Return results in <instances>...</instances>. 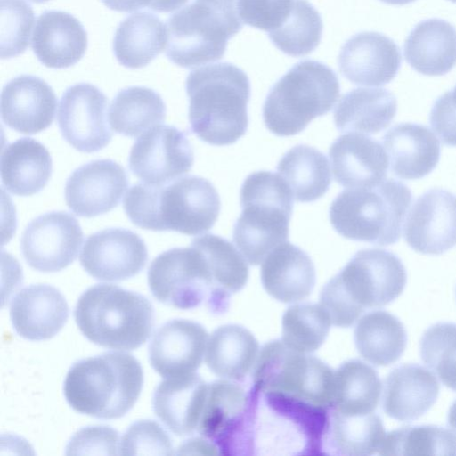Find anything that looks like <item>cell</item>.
I'll return each instance as SVG.
<instances>
[{
    "label": "cell",
    "mask_w": 456,
    "mask_h": 456,
    "mask_svg": "<svg viewBox=\"0 0 456 456\" xmlns=\"http://www.w3.org/2000/svg\"><path fill=\"white\" fill-rule=\"evenodd\" d=\"M248 402L249 390L238 381L224 379L208 384L197 431L212 442L220 453L232 455Z\"/></svg>",
    "instance_id": "22"
},
{
    "label": "cell",
    "mask_w": 456,
    "mask_h": 456,
    "mask_svg": "<svg viewBox=\"0 0 456 456\" xmlns=\"http://www.w3.org/2000/svg\"><path fill=\"white\" fill-rule=\"evenodd\" d=\"M253 387L329 409L334 372L320 359L289 347L282 340L263 346L252 371Z\"/></svg>",
    "instance_id": "12"
},
{
    "label": "cell",
    "mask_w": 456,
    "mask_h": 456,
    "mask_svg": "<svg viewBox=\"0 0 456 456\" xmlns=\"http://www.w3.org/2000/svg\"><path fill=\"white\" fill-rule=\"evenodd\" d=\"M430 124L444 144L456 146V97L452 91L436 99L431 109Z\"/></svg>",
    "instance_id": "49"
},
{
    "label": "cell",
    "mask_w": 456,
    "mask_h": 456,
    "mask_svg": "<svg viewBox=\"0 0 456 456\" xmlns=\"http://www.w3.org/2000/svg\"><path fill=\"white\" fill-rule=\"evenodd\" d=\"M277 172L289 187L293 198L300 202L320 199L331 182L326 156L308 145L300 144L289 150L279 161Z\"/></svg>",
    "instance_id": "37"
},
{
    "label": "cell",
    "mask_w": 456,
    "mask_h": 456,
    "mask_svg": "<svg viewBox=\"0 0 456 456\" xmlns=\"http://www.w3.org/2000/svg\"><path fill=\"white\" fill-rule=\"evenodd\" d=\"M147 280L159 302L178 309L205 305L211 313L220 314L229 306L220 295L205 252L193 240L190 247L174 248L155 257Z\"/></svg>",
    "instance_id": "11"
},
{
    "label": "cell",
    "mask_w": 456,
    "mask_h": 456,
    "mask_svg": "<svg viewBox=\"0 0 456 456\" xmlns=\"http://www.w3.org/2000/svg\"><path fill=\"white\" fill-rule=\"evenodd\" d=\"M208 334L198 322L174 319L162 324L149 344V361L161 377L181 376L200 366Z\"/></svg>",
    "instance_id": "20"
},
{
    "label": "cell",
    "mask_w": 456,
    "mask_h": 456,
    "mask_svg": "<svg viewBox=\"0 0 456 456\" xmlns=\"http://www.w3.org/2000/svg\"><path fill=\"white\" fill-rule=\"evenodd\" d=\"M208 388L196 372L167 378L153 393V411L174 434L192 435L198 430Z\"/></svg>",
    "instance_id": "25"
},
{
    "label": "cell",
    "mask_w": 456,
    "mask_h": 456,
    "mask_svg": "<svg viewBox=\"0 0 456 456\" xmlns=\"http://www.w3.org/2000/svg\"><path fill=\"white\" fill-rule=\"evenodd\" d=\"M315 268L310 256L300 248L284 242L262 262L261 281L265 291L282 303L306 298L315 284Z\"/></svg>",
    "instance_id": "28"
},
{
    "label": "cell",
    "mask_w": 456,
    "mask_h": 456,
    "mask_svg": "<svg viewBox=\"0 0 456 456\" xmlns=\"http://www.w3.org/2000/svg\"><path fill=\"white\" fill-rule=\"evenodd\" d=\"M282 341L305 354L317 350L326 339L330 319L319 304H300L289 307L282 316Z\"/></svg>",
    "instance_id": "43"
},
{
    "label": "cell",
    "mask_w": 456,
    "mask_h": 456,
    "mask_svg": "<svg viewBox=\"0 0 456 456\" xmlns=\"http://www.w3.org/2000/svg\"><path fill=\"white\" fill-rule=\"evenodd\" d=\"M385 434L382 419L373 412L350 416L330 408L322 438V454L372 455L378 452Z\"/></svg>",
    "instance_id": "33"
},
{
    "label": "cell",
    "mask_w": 456,
    "mask_h": 456,
    "mask_svg": "<svg viewBox=\"0 0 456 456\" xmlns=\"http://www.w3.org/2000/svg\"><path fill=\"white\" fill-rule=\"evenodd\" d=\"M53 171L48 150L32 138H20L4 147L1 153V179L11 193L30 196L47 184Z\"/></svg>",
    "instance_id": "31"
},
{
    "label": "cell",
    "mask_w": 456,
    "mask_h": 456,
    "mask_svg": "<svg viewBox=\"0 0 456 456\" xmlns=\"http://www.w3.org/2000/svg\"><path fill=\"white\" fill-rule=\"evenodd\" d=\"M407 244L416 252L440 255L456 245V195L431 189L415 201L403 227Z\"/></svg>",
    "instance_id": "17"
},
{
    "label": "cell",
    "mask_w": 456,
    "mask_h": 456,
    "mask_svg": "<svg viewBox=\"0 0 456 456\" xmlns=\"http://www.w3.org/2000/svg\"><path fill=\"white\" fill-rule=\"evenodd\" d=\"M339 93L338 79L330 68L317 61H299L269 90L264 122L278 136L295 135L331 110Z\"/></svg>",
    "instance_id": "8"
},
{
    "label": "cell",
    "mask_w": 456,
    "mask_h": 456,
    "mask_svg": "<svg viewBox=\"0 0 456 456\" xmlns=\"http://www.w3.org/2000/svg\"><path fill=\"white\" fill-rule=\"evenodd\" d=\"M380 392L376 370L360 360H349L334 372L330 408L350 416L369 414L377 408Z\"/></svg>",
    "instance_id": "38"
},
{
    "label": "cell",
    "mask_w": 456,
    "mask_h": 456,
    "mask_svg": "<svg viewBox=\"0 0 456 456\" xmlns=\"http://www.w3.org/2000/svg\"><path fill=\"white\" fill-rule=\"evenodd\" d=\"M188 0H151L148 8L159 12H170L183 6Z\"/></svg>",
    "instance_id": "52"
},
{
    "label": "cell",
    "mask_w": 456,
    "mask_h": 456,
    "mask_svg": "<svg viewBox=\"0 0 456 456\" xmlns=\"http://www.w3.org/2000/svg\"><path fill=\"white\" fill-rule=\"evenodd\" d=\"M123 208L139 228L198 235L214 226L221 201L208 180L187 175L164 185L137 183L126 192Z\"/></svg>",
    "instance_id": "2"
},
{
    "label": "cell",
    "mask_w": 456,
    "mask_h": 456,
    "mask_svg": "<svg viewBox=\"0 0 456 456\" xmlns=\"http://www.w3.org/2000/svg\"><path fill=\"white\" fill-rule=\"evenodd\" d=\"M452 91H453L454 94L456 95V86L453 88Z\"/></svg>",
    "instance_id": "56"
},
{
    "label": "cell",
    "mask_w": 456,
    "mask_h": 456,
    "mask_svg": "<svg viewBox=\"0 0 456 456\" xmlns=\"http://www.w3.org/2000/svg\"><path fill=\"white\" fill-rule=\"evenodd\" d=\"M386 4H393V5H404L410 3L414 2L415 0H380Z\"/></svg>",
    "instance_id": "54"
},
{
    "label": "cell",
    "mask_w": 456,
    "mask_h": 456,
    "mask_svg": "<svg viewBox=\"0 0 456 456\" xmlns=\"http://www.w3.org/2000/svg\"><path fill=\"white\" fill-rule=\"evenodd\" d=\"M322 34V20L317 10L306 0H295L286 23L268 37L285 54L301 57L318 46Z\"/></svg>",
    "instance_id": "42"
},
{
    "label": "cell",
    "mask_w": 456,
    "mask_h": 456,
    "mask_svg": "<svg viewBox=\"0 0 456 456\" xmlns=\"http://www.w3.org/2000/svg\"><path fill=\"white\" fill-rule=\"evenodd\" d=\"M243 23L271 34L289 18L295 0H238Z\"/></svg>",
    "instance_id": "47"
},
{
    "label": "cell",
    "mask_w": 456,
    "mask_h": 456,
    "mask_svg": "<svg viewBox=\"0 0 456 456\" xmlns=\"http://www.w3.org/2000/svg\"><path fill=\"white\" fill-rule=\"evenodd\" d=\"M121 455H173L168 434L156 421L142 419L133 423L120 440Z\"/></svg>",
    "instance_id": "46"
},
{
    "label": "cell",
    "mask_w": 456,
    "mask_h": 456,
    "mask_svg": "<svg viewBox=\"0 0 456 456\" xmlns=\"http://www.w3.org/2000/svg\"><path fill=\"white\" fill-rule=\"evenodd\" d=\"M406 61L426 76H443L456 65V28L440 19L418 23L407 37Z\"/></svg>",
    "instance_id": "30"
},
{
    "label": "cell",
    "mask_w": 456,
    "mask_h": 456,
    "mask_svg": "<svg viewBox=\"0 0 456 456\" xmlns=\"http://www.w3.org/2000/svg\"><path fill=\"white\" fill-rule=\"evenodd\" d=\"M31 45L42 64L52 69H65L84 56L87 34L73 15L61 11H46L37 18Z\"/></svg>",
    "instance_id": "27"
},
{
    "label": "cell",
    "mask_w": 456,
    "mask_h": 456,
    "mask_svg": "<svg viewBox=\"0 0 456 456\" xmlns=\"http://www.w3.org/2000/svg\"><path fill=\"white\" fill-rule=\"evenodd\" d=\"M258 354V342L248 330L226 324L208 339L205 361L216 376L239 382L253 371Z\"/></svg>",
    "instance_id": "34"
},
{
    "label": "cell",
    "mask_w": 456,
    "mask_h": 456,
    "mask_svg": "<svg viewBox=\"0 0 456 456\" xmlns=\"http://www.w3.org/2000/svg\"><path fill=\"white\" fill-rule=\"evenodd\" d=\"M56 104L55 94L45 80L20 75L3 87L2 120L19 133L37 134L52 125Z\"/></svg>",
    "instance_id": "21"
},
{
    "label": "cell",
    "mask_w": 456,
    "mask_h": 456,
    "mask_svg": "<svg viewBox=\"0 0 456 456\" xmlns=\"http://www.w3.org/2000/svg\"><path fill=\"white\" fill-rule=\"evenodd\" d=\"M194 162L187 135L173 126H156L133 144L130 171L144 183L164 185L189 172Z\"/></svg>",
    "instance_id": "13"
},
{
    "label": "cell",
    "mask_w": 456,
    "mask_h": 456,
    "mask_svg": "<svg viewBox=\"0 0 456 456\" xmlns=\"http://www.w3.org/2000/svg\"><path fill=\"white\" fill-rule=\"evenodd\" d=\"M328 410L252 386L237 454H322Z\"/></svg>",
    "instance_id": "1"
},
{
    "label": "cell",
    "mask_w": 456,
    "mask_h": 456,
    "mask_svg": "<svg viewBox=\"0 0 456 456\" xmlns=\"http://www.w3.org/2000/svg\"><path fill=\"white\" fill-rule=\"evenodd\" d=\"M354 338L363 359L376 366H387L403 355L407 334L396 316L387 311H373L358 321Z\"/></svg>",
    "instance_id": "36"
},
{
    "label": "cell",
    "mask_w": 456,
    "mask_h": 456,
    "mask_svg": "<svg viewBox=\"0 0 456 456\" xmlns=\"http://www.w3.org/2000/svg\"><path fill=\"white\" fill-rule=\"evenodd\" d=\"M118 432L109 426H90L78 430L66 446L67 455H118Z\"/></svg>",
    "instance_id": "48"
},
{
    "label": "cell",
    "mask_w": 456,
    "mask_h": 456,
    "mask_svg": "<svg viewBox=\"0 0 456 456\" xmlns=\"http://www.w3.org/2000/svg\"><path fill=\"white\" fill-rule=\"evenodd\" d=\"M74 317L79 330L94 344L134 350L150 337L154 309L149 299L137 292L101 283L79 297Z\"/></svg>",
    "instance_id": "6"
},
{
    "label": "cell",
    "mask_w": 456,
    "mask_h": 456,
    "mask_svg": "<svg viewBox=\"0 0 456 456\" xmlns=\"http://www.w3.org/2000/svg\"><path fill=\"white\" fill-rule=\"evenodd\" d=\"M396 110V99L388 90L356 88L340 98L334 123L341 133L376 134L389 126Z\"/></svg>",
    "instance_id": "32"
},
{
    "label": "cell",
    "mask_w": 456,
    "mask_h": 456,
    "mask_svg": "<svg viewBox=\"0 0 456 456\" xmlns=\"http://www.w3.org/2000/svg\"><path fill=\"white\" fill-rule=\"evenodd\" d=\"M440 386L436 377L416 363L400 365L384 380L382 408L399 421H411L424 415L436 403Z\"/></svg>",
    "instance_id": "26"
},
{
    "label": "cell",
    "mask_w": 456,
    "mask_h": 456,
    "mask_svg": "<svg viewBox=\"0 0 456 456\" xmlns=\"http://www.w3.org/2000/svg\"><path fill=\"white\" fill-rule=\"evenodd\" d=\"M143 383L139 361L123 352H108L76 362L63 385L76 411L96 419L125 416L135 404Z\"/></svg>",
    "instance_id": "5"
},
{
    "label": "cell",
    "mask_w": 456,
    "mask_h": 456,
    "mask_svg": "<svg viewBox=\"0 0 456 456\" xmlns=\"http://www.w3.org/2000/svg\"><path fill=\"white\" fill-rule=\"evenodd\" d=\"M329 156L336 182L347 189L372 187L385 180L388 157L383 146L362 134H347L331 144Z\"/></svg>",
    "instance_id": "24"
},
{
    "label": "cell",
    "mask_w": 456,
    "mask_h": 456,
    "mask_svg": "<svg viewBox=\"0 0 456 456\" xmlns=\"http://www.w3.org/2000/svg\"><path fill=\"white\" fill-rule=\"evenodd\" d=\"M107 107L108 98L94 85L79 83L67 88L57 113L64 140L76 150L86 153L107 146L112 138Z\"/></svg>",
    "instance_id": "15"
},
{
    "label": "cell",
    "mask_w": 456,
    "mask_h": 456,
    "mask_svg": "<svg viewBox=\"0 0 456 456\" xmlns=\"http://www.w3.org/2000/svg\"><path fill=\"white\" fill-rule=\"evenodd\" d=\"M411 192L403 183L384 180L372 187L347 189L330 207V220L341 236L379 246L400 239Z\"/></svg>",
    "instance_id": "9"
},
{
    "label": "cell",
    "mask_w": 456,
    "mask_h": 456,
    "mask_svg": "<svg viewBox=\"0 0 456 456\" xmlns=\"http://www.w3.org/2000/svg\"><path fill=\"white\" fill-rule=\"evenodd\" d=\"M69 313L64 296L48 284L21 289L10 305V318L16 333L35 341L57 335L67 322Z\"/></svg>",
    "instance_id": "23"
},
{
    "label": "cell",
    "mask_w": 456,
    "mask_h": 456,
    "mask_svg": "<svg viewBox=\"0 0 456 456\" xmlns=\"http://www.w3.org/2000/svg\"><path fill=\"white\" fill-rule=\"evenodd\" d=\"M83 241L77 220L65 211H52L33 219L20 239V250L35 270L54 273L77 258Z\"/></svg>",
    "instance_id": "14"
},
{
    "label": "cell",
    "mask_w": 456,
    "mask_h": 456,
    "mask_svg": "<svg viewBox=\"0 0 456 456\" xmlns=\"http://www.w3.org/2000/svg\"><path fill=\"white\" fill-rule=\"evenodd\" d=\"M30 1H32V2H34V3H38V4H40V3L47 2V1H49V0H30Z\"/></svg>",
    "instance_id": "55"
},
{
    "label": "cell",
    "mask_w": 456,
    "mask_h": 456,
    "mask_svg": "<svg viewBox=\"0 0 456 456\" xmlns=\"http://www.w3.org/2000/svg\"><path fill=\"white\" fill-rule=\"evenodd\" d=\"M166 25L154 14L135 12L116 29L113 52L118 61L128 69L148 65L167 45Z\"/></svg>",
    "instance_id": "35"
},
{
    "label": "cell",
    "mask_w": 456,
    "mask_h": 456,
    "mask_svg": "<svg viewBox=\"0 0 456 456\" xmlns=\"http://www.w3.org/2000/svg\"><path fill=\"white\" fill-rule=\"evenodd\" d=\"M391 171L399 178L420 179L433 171L440 158V142L425 126L401 123L383 136Z\"/></svg>",
    "instance_id": "29"
},
{
    "label": "cell",
    "mask_w": 456,
    "mask_h": 456,
    "mask_svg": "<svg viewBox=\"0 0 456 456\" xmlns=\"http://www.w3.org/2000/svg\"><path fill=\"white\" fill-rule=\"evenodd\" d=\"M407 275L401 259L379 248L358 251L322 288L320 305L338 327H350L367 308L382 307L403 291Z\"/></svg>",
    "instance_id": "4"
},
{
    "label": "cell",
    "mask_w": 456,
    "mask_h": 456,
    "mask_svg": "<svg viewBox=\"0 0 456 456\" xmlns=\"http://www.w3.org/2000/svg\"><path fill=\"white\" fill-rule=\"evenodd\" d=\"M178 453H200V454H218L217 447L208 439L192 438L184 443Z\"/></svg>",
    "instance_id": "50"
},
{
    "label": "cell",
    "mask_w": 456,
    "mask_h": 456,
    "mask_svg": "<svg viewBox=\"0 0 456 456\" xmlns=\"http://www.w3.org/2000/svg\"><path fill=\"white\" fill-rule=\"evenodd\" d=\"M450 1H452V2H453V3H456V0H450Z\"/></svg>",
    "instance_id": "57"
},
{
    "label": "cell",
    "mask_w": 456,
    "mask_h": 456,
    "mask_svg": "<svg viewBox=\"0 0 456 456\" xmlns=\"http://www.w3.org/2000/svg\"><path fill=\"white\" fill-rule=\"evenodd\" d=\"M191 131L217 146L232 144L248 129L250 83L239 67L216 63L191 71L185 83Z\"/></svg>",
    "instance_id": "3"
},
{
    "label": "cell",
    "mask_w": 456,
    "mask_h": 456,
    "mask_svg": "<svg viewBox=\"0 0 456 456\" xmlns=\"http://www.w3.org/2000/svg\"><path fill=\"white\" fill-rule=\"evenodd\" d=\"M128 183L125 169L116 161H90L75 169L67 179L65 201L77 216L94 217L116 208Z\"/></svg>",
    "instance_id": "18"
},
{
    "label": "cell",
    "mask_w": 456,
    "mask_h": 456,
    "mask_svg": "<svg viewBox=\"0 0 456 456\" xmlns=\"http://www.w3.org/2000/svg\"><path fill=\"white\" fill-rule=\"evenodd\" d=\"M338 62L340 73L351 83L377 86L395 78L402 56L398 45L388 37L363 31L344 44Z\"/></svg>",
    "instance_id": "19"
},
{
    "label": "cell",
    "mask_w": 456,
    "mask_h": 456,
    "mask_svg": "<svg viewBox=\"0 0 456 456\" xmlns=\"http://www.w3.org/2000/svg\"><path fill=\"white\" fill-rule=\"evenodd\" d=\"M205 252L224 300L229 304L232 294L240 290L248 278V266L239 249L226 239L205 234L193 239Z\"/></svg>",
    "instance_id": "41"
},
{
    "label": "cell",
    "mask_w": 456,
    "mask_h": 456,
    "mask_svg": "<svg viewBox=\"0 0 456 456\" xmlns=\"http://www.w3.org/2000/svg\"><path fill=\"white\" fill-rule=\"evenodd\" d=\"M108 8L123 12H131L149 7L151 0H101Z\"/></svg>",
    "instance_id": "51"
},
{
    "label": "cell",
    "mask_w": 456,
    "mask_h": 456,
    "mask_svg": "<svg viewBox=\"0 0 456 456\" xmlns=\"http://www.w3.org/2000/svg\"><path fill=\"white\" fill-rule=\"evenodd\" d=\"M240 202L233 242L249 265H257L287 241L293 195L279 174L257 171L243 182Z\"/></svg>",
    "instance_id": "7"
},
{
    "label": "cell",
    "mask_w": 456,
    "mask_h": 456,
    "mask_svg": "<svg viewBox=\"0 0 456 456\" xmlns=\"http://www.w3.org/2000/svg\"><path fill=\"white\" fill-rule=\"evenodd\" d=\"M0 4L1 58L10 59L28 48L35 15L24 0H0Z\"/></svg>",
    "instance_id": "45"
},
{
    "label": "cell",
    "mask_w": 456,
    "mask_h": 456,
    "mask_svg": "<svg viewBox=\"0 0 456 456\" xmlns=\"http://www.w3.org/2000/svg\"><path fill=\"white\" fill-rule=\"evenodd\" d=\"M448 425L452 428V429L456 433V400L451 405L448 417H447Z\"/></svg>",
    "instance_id": "53"
},
{
    "label": "cell",
    "mask_w": 456,
    "mask_h": 456,
    "mask_svg": "<svg viewBox=\"0 0 456 456\" xmlns=\"http://www.w3.org/2000/svg\"><path fill=\"white\" fill-rule=\"evenodd\" d=\"M148 260L147 247L135 232L124 228H108L86 240L79 261L93 278L119 281L138 274Z\"/></svg>",
    "instance_id": "16"
},
{
    "label": "cell",
    "mask_w": 456,
    "mask_h": 456,
    "mask_svg": "<svg viewBox=\"0 0 456 456\" xmlns=\"http://www.w3.org/2000/svg\"><path fill=\"white\" fill-rule=\"evenodd\" d=\"M167 108L161 96L144 86L120 90L111 102L109 122L122 135L135 137L165 120Z\"/></svg>",
    "instance_id": "39"
},
{
    "label": "cell",
    "mask_w": 456,
    "mask_h": 456,
    "mask_svg": "<svg viewBox=\"0 0 456 456\" xmlns=\"http://www.w3.org/2000/svg\"><path fill=\"white\" fill-rule=\"evenodd\" d=\"M238 0H194L166 23V55L191 69L223 58L228 40L243 26Z\"/></svg>",
    "instance_id": "10"
},
{
    "label": "cell",
    "mask_w": 456,
    "mask_h": 456,
    "mask_svg": "<svg viewBox=\"0 0 456 456\" xmlns=\"http://www.w3.org/2000/svg\"><path fill=\"white\" fill-rule=\"evenodd\" d=\"M380 455H456V435L435 425L405 426L385 434Z\"/></svg>",
    "instance_id": "40"
},
{
    "label": "cell",
    "mask_w": 456,
    "mask_h": 456,
    "mask_svg": "<svg viewBox=\"0 0 456 456\" xmlns=\"http://www.w3.org/2000/svg\"><path fill=\"white\" fill-rule=\"evenodd\" d=\"M419 353L441 382L456 391V324L437 322L428 328L420 339Z\"/></svg>",
    "instance_id": "44"
}]
</instances>
